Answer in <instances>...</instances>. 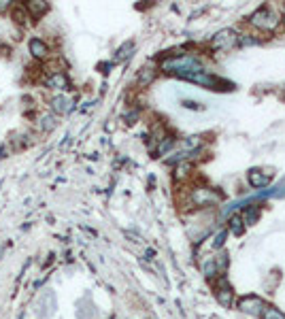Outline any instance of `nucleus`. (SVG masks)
I'll return each mask as SVG.
<instances>
[{
    "mask_svg": "<svg viewBox=\"0 0 285 319\" xmlns=\"http://www.w3.org/2000/svg\"><path fill=\"white\" fill-rule=\"evenodd\" d=\"M249 24L262 32H273V30H277V26L281 24V17H279V13H275L270 6H262V9H258L251 15Z\"/></svg>",
    "mask_w": 285,
    "mask_h": 319,
    "instance_id": "nucleus-1",
    "label": "nucleus"
},
{
    "mask_svg": "<svg viewBox=\"0 0 285 319\" xmlns=\"http://www.w3.org/2000/svg\"><path fill=\"white\" fill-rule=\"evenodd\" d=\"M238 45V34L234 30H219L211 41V47L215 51H228V49H234Z\"/></svg>",
    "mask_w": 285,
    "mask_h": 319,
    "instance_id": "nucleus-2",
    "label": "nucleus"
},
{
    "mask_svg": "<svg viewBox=\"0 0 285 319\" xmlns=\"http://www.w3.org/2000/svg\"><path fill=\"white\" fill-rule=\"evenodd\" d=\"M43 85L49 90L64 91V90L70 88V79L64 70H58V73H45V77H43Z\"/></svg>",
    "mask_w": 285,
    "mask_h": 319,
    "instance_id": "nucleus-3",
    "label": "nucleus"
},
{
    "mask_svg": "<svg viewBox=\"0 0 285 319\" xmlns=\"http://www.w3.org/2000/svg\"><path fill=\"white\" fill-rule=\"evenodd\" d=\"M28 49H30L32 58L39 60V62L47 60L49 55H51V47H49V43L43 41V39H39V37H32L30 39V43H28Z\"/></svg>",
    "mask_w": 285,
    "mask_h": 319,
    "instance_id": "nucleus-4",
    "label": "nucleus"
},
{
    "mask_svg": "<svg viewBox=\"0 0 285 319\" xmlns=\"http://www.w3.org/2000/svg\"><path fill=\"white\" fill-rule=\"evenodd\" d=\"M28 15L32 17V21H37L41 17H45L49 11H51V4L45 2V0H30V2H24Z\"/></svg>",
    "mask_w": 285,
    "mask_h": 319,
    "instance_id": "nucleus-5",
    "label": "nucleus"
},
{
    "mask_svg": "<svg viewBox=\"0 0 285 319\" xmlns=\"http://www.w3.org/2000/svg\"><path fill=\"white\" fill-rule=\"evenodd\" d=\"M191 200H194L196 207H206V204L217 202L219 194H215L213 189H194L191 191Z\"/></svg>",
    "mask_w": 285,
    "mask_h": 319,
    "instance_id": "nucleus-6",
    "label": "nucleus"
},
{
    "mask_svg": "<svg viewBox=\"0 0 285 319\" xmlns=\"http://www.w3.org/2000/svg\"><path fill=\"white\" fill-rule=\"evenodd\" d=\"M49 104H51V111L55 113V115H66V113L73 109V100H70L68 96H64V94L53 96Z\"/></svg>",
    "mask_w": 285,
    "mask_h": 319,
    "instance_id": "nucleus-7",
    "label": "nucleus"
},
{
    "mask_svg": "<svg viewBox=\"0 0 285 319\" xmlns=\"http://www.w3.org/2000/svg\"><path fill=\"white\" fill-rule=\"evenodd\" d=\"M11 13H13V24H15L17 28H26L32 21V17L28 15V11H26L24 4H13Z\"/></svg>",
    "mask_w": 285,
    "mask_h": 319,
    "instance_id": "nucleus-8",
    "label": "nucleus"
},
{
    "mask_svg": "<svg viewBox=\"0 0 285 319\" xmlns=\"http://www.w3.org/2000/svg\"><path fill=\"white\" fill-rule=\"evenodd\" d=\"M240 311H245V313H249V315H262L264 304H262L260 298L249 296V298H245V300L240 302Z\"/></svg>",
    "mask_w": 285,
    "mask_h": 319,
    "instance_id": "nucleus-9",
    "label": "nucleus"
},
{
    "mask_svg": "<svg viewBox=\"0 0 285 319\" xmlns=\"http://www.w3.org/2000/svg\"><path fill=\"white\" fill-rule=\"evenodd\" d=\"M270 173H262V170H251V173L247 175V181H249V185L251 187H266L268 183H270Z\"/></svg>",
    "mask_w": 285,
    "mask_h": 319,
    "instance_id": "nucleus-10",
    "label": "nucleus"
},
{
    "mask_svg": "<svg viewBox=\"0 0 285 319\" xmlns=\"http://www.w3.org/2000/svg\"><path fill=\"white\" fill-rule=\"evenodd\" d=\"M155 75H158V70H155L153 66H145V68H141V70H139V85H142V88H147V85L155 79Z\"/></svg>",
    "mask_w": 285,
    "mask_h": 319,
    "instance_id": "nucleus-11",
    "label": "nucleus"
},
{
    "mask_svg": "<svg viewBox=\"0 0 285 319\" xmlns=\"http://www.w3.org/2000/svg\"><path fill=\"white\" fill-rule=\"evenodd\" d=\"M226 279H222V281H219V287H217V300L219 302H222L224 304V307H230V304H232V289L230 287H222V283H224Z\"/></svg>",
    "mask_w": 285,
    "mask_h": 319,
    "instance_id": "nucleus-12",
    "label": "nucleus"
},
{
    "mask_svg": "<svg viewBox=\"0 0 285 319\" xmlns=\"http://www.w3.org/2000/svg\"><path fill=\"white\" fill-rule=\"evenodd\" d=\"M158 140H160V143H158V149H155L158 155H164L168 149H173V145H175V137H173V134H168V137H164V138H158Z\"/></svg>",
    "mask_w": 285,
    "mask_h": 319,
    "instance_id": "nucleus-13",
    "label": "nucleus"
},
{
    "mask_svg": "<svg viewBox=\"0 0 285 319\" xmlns=\"http://www.w3.org/2000/svg\"><path fill=\"white\" fill-rule=\"evenodd\" d=\"M258 217H260V207H249V209L245 211V215L240 217V219H243V224L253 226L255 222H258Z\"/></svg>",
    "mask_w": 285,
    "mask_h": 319,
    "instance_id": "nucleus-14",
    "label": "nucleus"
},
{
    "mask_svg": "<svg viewBox=\"0 0 285 319\" xmlns=\"http://www.w3.org/2000/svg\"><path fill=\"white\" fill-rule=\"evenodd\" d=\"M230 232L234 234V236H240V234L245 232V224L240 217H232L230 219Z\"/></svg>",
    "mask_w": 285,
    "mask_h": 319,
    "instance_id": "nucleus-15",
    "label": "nucleus"
},
{
    "mask_svg": "<svg viewBox=\"0 0 285 319\" xmlns=\"http://www.w3.org/2000/svg\"><path fill=\"white\" fill-rule=\"evenodd\" d=\"M202 273L206 276H215L217 274V264H215V258H209L206 262H202Z\"/></svg>",
    "mask_w": 285,
    "mask_h": 319,
    "instance_id": "nucleus-16",
    "label": "nucleus"
},
{
    "mask_svg": "<svg viewBox=\"0 0 285 319\" xmlns=\"http://www.w3.org/2000/svg\"><path fill=\"white\" fill-rule=\"evenodd\" d=\"M134 49V43L130 41V43H126L124 47H119L117 49V55H115V60H126V58H130V51Z\"/></svg>",
    "mask_w": 285,
    "mask_h": 319,
    "instance_id": "nucleus-17",
    "label": "nucleus"
},
{
    "mask_svg": "<svg viewBox=\"0 0 285 319\" xmlns=\"http://www.w3.org/2000/svg\"><path fill=\"white\" fill-rule=\"evenodd\" d=\"M262 315H264V319H285V315L279 313L277 309H264L262 311Z\"/></svg>",
    "mask_w": 285,
    "mask_h": 319,
    "instance_id": "nucleus-18",
    "label": "nucleus"
},
{
    "mask_svg": "<svg viewBox=\"0 0 285 319\" xmlns=\"http://www.w3.org/2000/svg\"><path fill=\"white\" fill-rule=\"evenodd\" d=\"M226 236H228V232L224 230V232H219L217 236H215V243H213V247H215V249H219V247L224 245V240H226Z\"/></svg>",
    "mask_w": 285,
    "mask_h": 319,
    "instance_id": "nucleus-19",
    "label": "nucleus"
},
{
    "mask_svg": "<svg viewBox=\"0 0 285 319\" xmlns=\"http://www.w3.org/2000/svg\"><path fill=\"white\" fill-rule=\"evenodd\" d=\"M11 6H13V2H9V0H0V15L6 11H11Z\"/></svg>",
    "mask_w": 285,
    "mask_h": 319,
    "instance_id": "nucleus-20",
    "label": "nucleus"
},
{
    "mask_svg": "<svg viewBox=\"0 0 285 319\" xmlns=\"http://www.w3.org/2000/svg\"><path fill=\"white\" fill-rule=\"evenodd\" d=\"M183 106H188V109H200V104L194 102V100H185V102H183Z\"/></svg>",
    "mask_w": 285,
    "mask_h": 319,
    "instance_id": "nucleus-21",
    "label": "nucleus"
},
{
    "mask_svg": "<svg viewBox=\"0 0 285 319\" xmlns=\"http://www.w3.org/2000/svg\"><path fill=\"white\" fill-rule=\"evenodd\" d=\"M281 21H283V24H285V9H283V13H281Z\"/></svg>",
    "mask_w": 285,
    "mask_h": 319,
    "instance_id": "nucleus-22",
    "label": "nucleus"
}]
</instances>
